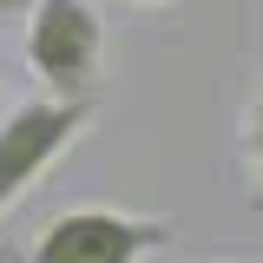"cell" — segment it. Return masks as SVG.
I'll list each match as a JSON object with an SVG mask.
<instances>
[{
    "mask_svg": "<svg viewBox=\"0 0 263 263\" xmlns=\"http://www.w3.org/2000/svg\"><path fill=\"white\" fill-rule=\"evenodd\" d=\"M99 99H27L0 119V217L92 132Z\"/></svg>",
    "mask_w": 263,
    "mask_h": 263,
    "instance_id": "cell-2",
    "label": "cell"
},
{
    "mask_svg": "<svg viewBox=\"0 0 263 263\" xmlns=\"http://www.w3.org/2000/svg\"><path fill=\"white\" fill-rule=\"evenodd\" d=\"M33 0H0V27H13V20H27Z\"/></svg>",
    "mask_w": 263,
    "mask_h": 263,
    "instance_id": "cell-5",
    "label": "cell"
},
{
    "mask_svg": "<svg viewBox=\"0 0 263 263\" xmlns=\"http://www.w3.org/2000/svg\"><path fill=\"white\" fill-rule=\"evenodd\" d=\"M237 145H243V171H250V197H257V211H263V79H257V99H250L243 125H237Z\"/></svg>",
    "mask_w": 263,
    "mask_h": 263,
    "instance_id": "cell-4",
    "label": "cell"
},
{
    "mask_svg": "<svg viewBox=\"0 0 263 263\" xmlns=\"http://www.w3.org/2000/svg\"><path fill=\"white\" fill-rule=\"evenodd\" d=\"M171 237H178L171 217H145V211H119V204H72L40 224L27 263H138L164 250Z\"/></svg>",
    "mask_w": 263,
    "mask_h": 263,
    "instance_id": "cell-3",
    "label": "cell"
},
{
    "mask_svg": "<svg viewBox=\"0 0 263 263\" xmlns=\"http://www.w3.org/2000/svg\"><path fill=\"white\" fill-rule=\"evenodd\" d=\"M27 66L53 99H99L105 79V20L92 0H33Z\"/></svg>",
    "mask_w": 263,
    "mask_h": 263,
    "instance_id": "cell-1",
    "label": "cell"
},
{
    "mask_svg": "<svg viewBox=\"0 0 263 263\" xmlns=\"http://www.w3.org/2000/svg\"><path fill=\"white\" fill-rule=\"evenodd\" d=\"M125 7H171V0H125Z\"/></svg>",
    "mask_w": 263,
    "mask_h": 263,
    "instance_id": "cell-6",
    "label": "cell"
}]
</instances>
